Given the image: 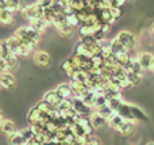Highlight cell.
Masks as SVG:
<instances>
[{"instance_id":"cell-1","label":"cell","mask_w":154,"mask_h":145,"mask_svg":"<svg viewBox=\"0 0 154 145\" xmlns=\"http://www.w3.org/2000/svg\"><path fill=\"white\" fill-rule=\"evenodd\" d=\"M15 35L16 37H20V38H24V39H29V41H32L35 43H39L41 41V35L37 30H34L31 26H22L19 27L18 30L15 31Z\"/></svg>"},{"instance_id":"cell-2","label":"cell","mask_w":154,"mask_h":145,"mask_svg":"<svg viewBox=\"0 0 154 145\" xmlns=\"http://www.w3.org/2000/svg\"><path fill=\"white\" fill-rule=\"evenodd\" d=\"M20 11H22V14H23V16L29 22L35 20V19H43V11L38 7L37 3L29 4V5H23Z\"/></svg>"},{"instance_id":"cell-3","label":"cell","mask_w":154,"mask_h":145,"mask_svg":"<svg viewBox=\"0 0 154 145\" xmlns=\"http://www.w3.org/2000/svg\"><path fill=\"white\" fill-rule=\"evenodd\" d=\"M116 38L126 46V49H127L128 52L133 50V49H135V46H137V37L133 34V33L123 30V31H119V34L116 35Z\"/></svg>"},{"instance_id":"cell-4","label":"cell","mask_w":154,"mask_h":145,"mask_svg":"<svg viewBox=\"0 0 154 145\" xmlns=\"http://www.w3.org/2000/svg\"><path fill=\"white\" fill-rule=\"evenodd\" d=\"M137 60L139 61V64L143 68V71H153L154 72V56L153 54L143 52V53H141L137 57Z\"/></svg>"},{"instance_id":"cell-5","label":"cell","mask_w":154,"mask_h":145,"mask_svg":"<svg viewBox=\"0 0 154 145\" xmlns=\"http://www.w3.org/2000/svg\"><path fill=\"white\" fill-rule=\"evenodd\" d=\"M5 41H7V43H8V46H10V49L12 50V53L15 54L16 57H29V56L26 54V52L23 50V48L20 46L19 41L16 39L15 35H12V37L7 38Z\"/></svg>"},{"instance_id":"cell-6","label":"cell","mask_w":154,"mask_h":145,"mask_svg":"<svg viewBox=\"0 0 154 145\" xmlns=\"http://www.w3.org/2000/svg\"><path fill=\"white\" fill-rule=\"evenodd\" d=\"M91 124H92L93 129H97V130H103L106 129L107 126H109V122L107 121L104 117H101L100 114L97 113V111H95V113L91 115Z\"/></svg>"},{"instance_id":"cell-7","label":"cell","mask_w":154,"mask_h":145,"mask_svg":"<svg viewBox=\"0 0 154 145\" xmlns=\"http://www.w3.org/2000/svg\"><path fill=\"white\" fill-rule=\"evenodd\" d=\"M43 100L45 102H48L49 105H51L54 109H58L60 107V105L62 103V98L58 95V92L56 91V90H51V91H49V92H46L45 95H43Z\"/></svg>"},{"instance_id":"cell-8","label":"cell","mask_w":154,"mask_h":145,"mask_svg":"<svg viewBox=\"0 0 154 145\" xmlns=\"http://www.w3.org/2000/svg\"><path fill=\"white\" fill-rule=\"evenodd\" d=\"M0 84H2V87L4 90H7V91H11V90L15 88L16 80H15V77H14L12 73H10V72L2 73V75H0Z\"/></svg>"},{"instance_id":"cell-9","label":"cell","mask_w":154,"mask_h":145,"mask_svg":"<svg viewBox=\"0 0 154 145\" xmlns=\"http://www.w3.org/2000/svg\"><path fill=\"white\" fill-rule=\"evenodd\" d=\"M0 10H7L8 12L14 14L22 10V3L15 2V0H3L0 2Z\"/></svg>"},{"instance_id":"cell-10","label":"cell","mask_w":154,"mask_h":145,"mask_svg":"<svg viewBox=\"0 0 154 145\" xmlns=\"http://www.w3.org/2000/svg\"><path fill=\"white\" fill-rule=\"evenodd\" d=\"M34 61H35V64L39 65L41 68H46L50 64V56L43 50H38L37 53L34 54Z\"/></svg>"},{"instance_id":"cell-11","label":"cell","mask_w":154,"mask_h":145,"mask_svg":"<svg viewBox=\"0 0 154 145\" xmlns=\"http://www.w3.org/2000/svg\"><path fill=\"white\" fill-rule=\"evenodd\" d=\"M56 91L58 92V95L62 99H73V98H75V92H73L70 84H65V83L60 84L56 88Z\"/></svg>"},{"instance_id":"cell-12","label":"cell","mask_w":154,"mask_h":145,"mask_svg":"<svg viewBox=\"0 0 154 145\" xmlns=\"http://www.w3.org/2000/svg\"><path fill=\"white\" fill-rule=\"evenodd\" d=\"M128 106H130V110H131V113H133V115L135 117L137 121H143V122L149 121V117L145 114V111L142 110L141 107H138V106H135V105H131V103H128Z\"/></svg>"},{"instance_id":"cell-13","label":"cell","mask_w":154,"mask_h":145,"mask_svg":"<svg viewBox=\"0 0 154 145\" xmlns=\"http://www.w3.org/2000/svg\"><path fill=\"white\" fill-rule=\"evenodd\" d=\"M42 118V113L38 110L37 107H32L31 110L27 114V121H29V125H37L38 122Z\"/></svg>"},{"instance_id":"cell-14","label":"cell","mask_w":154,"mask_h":145,"mask_svg":"<svg viewBox=\"0 0 154 145\" xmlns=\"http://www.w3.org/2000/svg\"><path fill=\"white\" fill-rule=\"evenodd\" d=\"M30 26H31L34 30H37L39 34H42V33H45V30L49 27V23L45 20V19H35V20L30 22Z\"/></svg>"},{"instance_id":"cell-15","label":"cell","mask_w":154,"mask_h":145,"mask_svg":"<svg viewBox=\"0 0 154 145\" xmlns=\"http://www.w3.org/2000/svg\"><path fill=\"white\" fill-rule=\"evenodd\" d=\"M2 132L4 133L5 136H8V137H10L11 134H14V133L18 132V130H16V126H15V124H14L12 121L5 119L4 122H2Z\"/></svg>"},{"instance_id":"cell-16","label":"cell","mask_w":154,"mask_h":145,"mask_svg":"<svg viewBox=\"0 0 154 145\" xmlns=\"http://www.w3.org/2000/svg\"><path fill=\"white\" fill-rule=\"evenodd\" d=\"M15 56V54L12 53V50L10 49V46H8L7 41H2V43H0V58L2 60H7L10 58V57Z\"/></svg>"},{"instance_id":"cell-17","label":"cell","mask_w":154,"mask_h":145,"mask_svg":"<svg viewBox=\"0 0 154 145\" xmlns=\"http://www.w3.org/2000/svg\"><path fill=\"white\" fill-rule=\"evenodd\" d=\"M116 132L119 133V134H122V136H130L131 133L134 132V124H133V122L126 121L125 124L120 125V126L118 128Z\"/></svg>"},{"instance_id":"cell-18","label":"cell","mask_w":154,"mask_h":145,"mask_svg":"<svg viewBox=\"0 0 154 145\" xmlns=\"http://www.w3.org/2000/svg\"><path fill=\"white\" fill-rule=\"evenodd\" d=\"M108 122H109V126H111L112 129H115V130H116L120 126V125H123V124H125V122H126V119L123 118V117L120 115V114L115 113L114 115H112L111 118H109V121H108Z\"/></svg>"},{"instance_id":"cell-19","label":"cell","mask_w":154,"mask_h":145,"mask_svg":"<svg viewBox=\"0 0 154 145\" xmlns=\"http://www.w3.org/2000/svg\"><path fill=\"white\" fill-rule=\"evenodd\" d=\"M8 141H10L11 145H24L26 144V141H24L23 136H22V132H15L14 134H11L10 137H8Z\"/></svg>"},{"instance_id":"cell-20","label":"cell","mask_w":154,"mask_h":145,"mask_svg":"<svg viewBox=\"0 0 154 145\" xmlns=\"http://www.w3.org/2000/svg\"><path fill=\"white\" fill-rule=\"evenodd\" d=\"M35 107L38 109V110L41 111L42 114H51L53 113V110H54V107L51 105H49L48 102H45V100H39V102L35 105Z\"/></svg>"},{"instance_id":"cell-21","label":"cell","mask_w":154,"mask_h":145,"mask_svg":"<svg viewBox=\"0 0 154 145\" xmlns=\"http://www.w3.org/2000/svg\"><path fill=\"white\" fill-rule=\"evenodd\" d=\"M14 20V14L8 12L7 10H0V22H2V24H4V26H8V24H11Z\"/></svg>"},{"instance_id":"cell-22","label":"cell","mask_w":154,"mask_h":145,"mask_svg":"<svg viewBox=\"0 0 154 145\" xmlns=\"http://www.w3.org/2000/svg\"><path fill=\"white\" fill-rule=\"evenodd\" d=\"M126 52H128L127 49H126V46L123 45L118 38H114V39H112V53L120 54V53H126Z\"/></svg>"},{"instance_id":"cell-23","label":"cell","mask_w":154,"mask_h":145,"mask_svg":"<svg viewBox=\"0 0 154 145\" xmlns=\"http://www.w3.org/2000/svg\"><path fill=\"white\" fill-rule=\"evenodd\" d=\"M61 69L64 71V72L66 73L69 77L76 72V71H79V69H76V68L73 67V64H72V61H70V58H69V60H65V61L62 62V64H61Z\"/></svg>"},{"instance_id":"cell-24","label":"cell","mask_w":154,"mask_h":145,"mask_svg":"<svg viewBox=\"0 0 154 145\" xmlns=\"http://www.w3.org/2000/svg\"><path fill=\"white\" fill-rule=\"evenodd\" d=\"M125 103H126V102H125V100H122V99H114V100H109V102H108V106L115 111V113L119 114V111L123 109Z\"/></svg>"},{"instance_id":"cell-25","label":"cell","mask_w":154,"mask_h":145,"mask_svg":"<svg viewBox=\"0 0 154 145\" xmlns=\"http://www.w3.org/2000/svg\"><path fill=\"white\" fill-rule=\"evenodd\" d=\"M58 31V34L61 35V37L64 38H70L73 35V33H75V29L73 27H70L69 24H65V26H62L60 30H57Z\"/></svg>"},{"instance_id":"cell-26","label":"cell","mask_w":154,"mask_h":145,"mask_svg":"<svg viewBox=\"0 0 154 145\" xmlns=\"http://www.w3.org/2000/svg\"><path fill=\"white\" fill-rule=\"evenodd\" d=\"M96 111H97L101 117H104L107 121H109V118H111V117L115 114V111L112 110L109 106H106V107H103V109H99V110H96Z\"/></svg>"},{"instance_id":"cell-27","label":"cell","mask_w":154,"mask_h":145,"mask_svg":"<svg viewBox=\"0 0 154 145\" xmlns=\"http://www.w3.org/2000/svg\"><path fill=\"white\" fill-rule=\"evenodd\" d=\"M66 23L69 24L70 27H77V26H81V22H80V19L77 18L76 14H72V15H68L66 16Z\"/></svg>"},{"instance_id":"cell-28","label":"cell","mask_w":154,"mask_h":145,"mask_svg":"<svg viewBox=\"0 0 154 145\" xmlns=\"http://www.w3.org/2000/svg\"><path fill=\"white\" fill-rule=\"evenodd\" d=\"M60 111L61 113H65V111H69L73 109V99H64L62 103L60 105Z\"/></svg>"},{"instance_id":"cell-29","label":"cell","mask_w":154,"mask_h":145,"mask_svg":"<svg viewBox=\"0 0 154 145\" xmlns=\"http://www.w3.org/2000/svg\"><path fill=\"white\" fill-rule=\"evenodd\" d=\"M20 132H22V136H23V138H24L26 143H29V141H31V140L35 138V134L32 133V130L30 129V126L26 128V129H23V130H20Z\"/></svg>"},{"instance_id":"cell-30","label":"cell","mask_w":154,"mask_h":145,"mask_svg":"<svg viewBox=\"0 0 154 145\" xmlns=\"http://www.w3.org/2000/svg\"><path fill=\"white\" fill-rule=\"evenodd\" d=\"M127 77H128V80L131 81V84L133 86H138L139 83H141V80H142V76L141 75H137V73H128L127 75Z\"/></svg>"},{"instance_id":"cell-31","label":"cell","mask_w":154,"mask_h":145,"mask_svg":"<svg viewBox=\"0 0 154 145\" xmlns=\"http://www.w3.org/2000/svg\"><path fill=\"white\" fill-rule=\"evenodd\" d=\"M143 68L141 67V64H139V61L137 58H134V73H137V75H143Z\"/></svg>"},{"instance_id":"cell-32","label":"cell","mask_w":154,"mask_h":145,"mask_svg":"<svg viewBox=\"0 0 154 145\" xmlns=\"http://www.w3.org/2000/svg\"><path fill=\"white\" fill-rule=\"evenodd\" d=\"M131 87H133V84H131V81L128 80V77H127V79H125V80H122V81L119 83V88L122 90V91H123V90H128V88H131Z\"/></svg>"},{"instance_id":"cell-33","label":"cell","mask_w":154,"mask_h":145,"mask_svg":"<svg viewBox=\"0 0 154 145\" xmlns=\"http://www.w3.org/2000/svg\"><path fill=\"white\" fill-rule=\"evenodd\" d=\"M109 11H111L112 16H114L116 20L120 18V16H122V10H120V8H114V7H111V8H109Z\"/></svg>"},{"instance_id":"cell-34","label":"cell","mask_w":154,"mask_h":145,"mask_svg":"<svg viewBox=\"0 0 154 145\" xmlns=\"http://www.w3.org/2000/svg\"><path fill=\"white\" fill-rule=\"evenodd\" d=\"M123 4H126L125 0H112V7L114 8H120Z\"/></svg>"},{"instance_id":"cell-35","label":"cell","mask_w":154,"mask_h":145,"mask_svg":"<svg viewBox=\"0 0 154 145\" xmlns=\"http://www.w3.org/2000/svg\"><path fill=\"white\" fill-rule=\"evenodd\" d=\"M109 30H111V26H109V24H103V29H101V31H103L104 35H106L107 33H109Z\"/></svg>"},{"instance_id":"cell-36","label":"cell","mask_w":154,"mask_h":145,"mask_svg":"<svg viewBox=\"0 0 154 145\" xmlns=\"http://www.w3.org/2000/svg\"><path fill=\"white\" fill-rule=\"evenodd\" d=\"M150 34H152V39H153V42H154V23H153V26H152V30H150Z\"/></svg>"},{"instance_id":"cell-37","label":"cell","mask_w":154,"mask_h":145,"mask_svg":"<svg viewBox=\"0 0 154 145\" xmlns=\"http://www.w3.org/2000/svg\"><path fill=\"white\" fill-rule=\"evenodd\" d=\"M147 145H154V143H149V144H147Z\"/></svg>"}]
</instances>
